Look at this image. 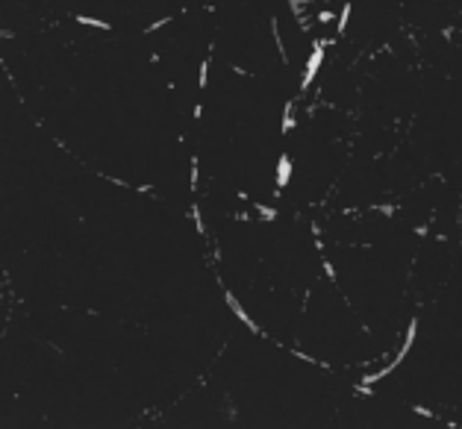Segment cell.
Returning <instances> with one entry per match:
<instances>
[{"instance_id": "6da1fadb", "label": "cell", "mask_w": 462, "mask_h": 429, "mask_svg": "<svg viewBox=\"0 0 462 429\" xmlns=\"http://www.w3.org/2000/svg\"><path fill=\"white\" fill-rule=\"evenodd\" d=\"M327 44H333V39H318V41H315V47H312V53H309V62H306V68H303L300 91H306V88L312 85V79L318 77V71H321V62H324V47H327Z\"/></svg>"}, {"instance_id": "7a4b0ae2", "label": "cell", "mask_w": 462, "mask_h": 429, "mask_svg": "<svg viewBox=\"0 0 462 429\" xmlns=\"http://www.w3.org/2000/svg\"><path fill=\"white\" fill-rule=\"evenodd\" d=\"M224 300H227V306H230L232 314H235V317H238V320H241V323H244V326H247L250 332H256V335H259V326H256V320H253V317H250V314L244 312V306H241V303H238V300L232 297V291H227V294H224Z\"/></svg>"}, {"instance_id": "3957f363", "label": "cell", "mask_w": 462, "mask_h": 429, "mask_svg": "<svg viewBox=\"0 0 462 429\" xmlns=\"http://www.w3.org/2000/svg\"><path fill=\"white\" fill-rule=\"evenodd\" d=\"M415 335H418V317H412V320H409V326H406V338H404V347H401V350H398V356L392 359L395 365H401V362H404V359H406V353H409V350H412V344H415Z\"/></svg>"}, {"instance_id": "277c9868", "label": "cell", "mask_w": 462, "mask_h": 429, "mask_svg": "<svg viewBox=\"0 0 462 429\" xmlns=\"http://www.w3.org/2000/svg\"><path fill=\"white\" fill-rule=\"evenodd\" d=\"M291 180V159L283 153L280 159H277V191H283Z\"/></svg>"}, {"instance_id": "5b68a950", "label": "cell", "mask_w": 462, "mask_h": 429, "mask_svg": "<svg viewBox=\"0 0 462 429\" xmlns=\"http://www.w3.org/2000/svg\"><path fill=\"white\" fill-rule=\"evenodd\" d=\"M297 123H294V100H286V109H283V123H280V129L283 132H291Z\"/></svg>"}, {"instance_id": "8992f818", "label": "cell", "mask_w": 462, "mask_h": 429, "mask_svg": "<svg viewBox=\"0 0 462 429\" xmlns=\"http://www.w3.org/2000/svg\"><path fill=\"white\" fill-rule=\"evenodd\" d=\"M350 12H353V6H350V0H347L345 6H342V15H339V36H345L347 33V24H350Z\"/></svg>"}, {"instance_id": "52a82bcc", "label": "cell", "mask_w": 462, "mask_h": 429, "mask_svg": "<svg viewBox=\"0 0 462 429\" xmlns=\"http://www.w3.org/2000/svg\"><path fill=\"white\" fill-rule=\"evenodd\" d=\"M77 21H80V24H86V27H94V30H112V27H109V21H100V18H89V15H77Z\"/></svg>"}, {"instance_id": "ba28073f", "label": "cell", "mask_w": 462, "mask_h": 429, "mask_svg": "<svg viewBox=\"0 0 462 429\" xmlns=\"http://www.w3.org/2000/svg\"><path fill=\"white\" fill-rule=\"evenodd\" d=\"M188 215H191V221H194V230H197V235H206V227H203V218H200V206H197V203H191Z\"/></svg>"}, {"instance_id": "9c48e42d", "label": "cell", "mask_w": 462, "mask_h": 429, "mask_svg": "<svg viewBox=\"0 0 462 429\" xmlns=\"http://www.w3.org/2000/svg\"><path fill=\"white\" fill-rule=\"evenodd\" d=\"M256 215H259L262 221H268V224L277 221V209H274V206H265V203H256Z\"/></svg>"}, {"instance_id": "30bf717a", "label": "cell", "mask_w": 462, "mask_h": 429, "mask_svg": "<svg viewBox=\"0 0 462 429\" xmlns=\"http://www.w3.org/2000/svg\"><path fill=\"white\" fill-rule=\"evenodd\" d=\"M197 85H200V88H206V85H209V59L200 62V77H197Z\"/></svg>"}, {"instance_id": "8fae6325", "label": "cell", "mask_w": 462, "mask_h": 429, "mask_svg": "<svg viewBox=\"0 0 462 429\" xmlns=\"http://www.w3.org/2000/svg\"><path fill=\"white\" fill-rule=\"evenodd\" d=\"M191 191H197V156H191Z\"/></svg>"}, {"instance_id": "7c38bea8", "label": "cell", "mask_w": 462, "mask_h": 429, "mask_svg": "<svg viewBox=\"0 0 462 429\" xmlns=\"http://www.w3.org/2000/svg\"><path fill=\"white\" fill-rule=\"evenodd\" d=\"M168 21H171V18H168V15H165V18H159V21H153V24H150V27H147V30H144V33H156V30H159V27H165V24H168Z\"/></svg>"}, {"instance_id": "4fadbf2b", "label": "cell", "mask_w": 462, "mask_h": 429, "mask_svg": "<svg viewBox=\"0 0 462 429\" xmlns=\"http://www.w3.org/2000/svg\"><path fill=\"white\" fill-rule=\"evenodd\" d=\"M374 212H380V215H386V218H392V215H395L398 209H395V206H374Z\"/></svg>"}, {"instance_id": "5bb4252c", "label": "cell", "mask_w": 462, "mask_h": 429, "mask_svg": "<svg viewBox=\"0 0 462 429\" xmlns=\"http://www.w3.org/2000/svg\"><path fill=\"white\" fill-rule=\"evenodd\" d=\"M321 265H324V273H327V276H330V279L336 282V268H333V262H327V259H324Z\"/></svg>"}, {"instance_id": "9a60e30c", "label": "cell", "mask_w": 462, "mask_h": 429, "mask_svg": "<svg viewBox=\"0 0 462 429\" xmlns=\"http://www.w3.org/2000/svg\"><path fill=\"white\" fill-rule=\"evenodd\" d=\"M318 21H321V24H330V21H333V12H330V9H321V12H318Z\"/></svg>"}, {"instance_id": "2e32d148", "label": "cell", "mask_w": 462, "mask_h": 429, "mask_svg": "<svg viewBox=\"0 0 462 429\" xmlns=\"http://www.w3.org/2000/svg\"><path fill=\"white\" fill-rule=\"evenodd\" d=\"M412 412H415V415H424V418H433V412L424 409V406H412Z\"/></svg>"}]
</instances>
